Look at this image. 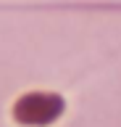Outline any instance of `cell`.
<instances>
[{"label": "cell", "instance_id": "obj_1", "mask_svg": "<svg viewBox=\"0 0 121 127\" xmlns=\"http://www.w3.org/2000/svg\"><path fill=\"white\" fill-rule=\"evenodd\" d=\"M61 111H63V98L53 93H26L13 106V119L26 127H42L58 119Z\"/></svg>", "mask_w": 121, "mask_h": 127}]
</instances>
